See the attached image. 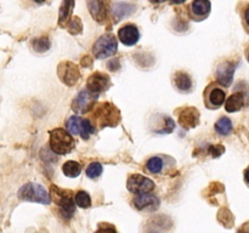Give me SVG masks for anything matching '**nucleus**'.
I'll use <instances>...</instances> for the list:
<instances>
[{
	"instance_id": "1",
	"label": "nucleus",
	"mask_w": 249,
	"mask_h": 233,
	"mask_svg": "<svg viewBox=\"0 0 249 233\" xmlns=\"http://www.w3.org/2000/svg\"><path fill=\"white\" fill-rule=\"evenodd\" d=\"M92 119L96 123V126L106 128V126H116L121 121V113L116 106L112 103L105 102L95 107V112L92 114Z\"/></svg>"
},
{
	"instance_id": "2",
	"label": "nucleus",
	"mask_w": 249,
	"mask_h": 233,
	"mask_svg": "<svg viewBox=\"0 0 249 233\" xmlns=\"http://www.w3.org/2000/svg\"><path fill=\"white\" fill-rule=\"evenodd\" d=\"M50 148L56 154H68L74 148V140L70 131L62 128L50 131Z\"/></svg>"
},
{
	"instance_id": "3",
	"label": "nucleus",
	"mask_w": 249,
	"mask_h": 233,
	"mask_svg": "<svg viewBox=\"0 0 249 233\" xmlns=\"http://www.w3.org/2000/svg\"><path fill=\"white\" fill-rule=\"evenodd\" d=\"M17 196L22 200L34 201V203L44 204V205H48L51 201V197L48 191L41 184L33 183V182L23 184L17 192Z\"/></svg>"
},
{
	"instance_id": "4",
	"label": "nucleus",
	"mask_w": 249,
	"mask_h": 233,
	"mask_svg": "<svg viewBox=\"0 0 249 233\" xmlns=\"http://www.w3.org/2000/svg\"><path fill=\"white\" fill-rule=\"evenodd\" d=\"M175 167V160L169 155H153L146 162L145 170L152 175L165 176L169 175Z\"/></svg>"
},
{
	"instance_id": "5",
	"label": "nucleus",
	"mask_w": 249,
	"mask_h": 233,
	"mask_svg": "<svg viewBox=\"0 0 249 233\" xmlns=\"http://www.w3.org/2000/svg\"><path fill=\"white\" fill-rule=\"evenodd\" d=\"M118 50V41L113 34H104L95 41L92 46V53L99 60H105L109 56L114 55Z\"/></svg>"
},
{
	"instance_id": "6",
	"label": "nucleus",
	"mask_w": 249,
	"mask_h": 233,
	"mask_svg": "<svg viewBox=\"0 0 249 233\" xmlns=\"http://www.w3.org/2000/svg\"><path fill=\"white\" fill-rule=\"evenodd\" d=\"M51 196L53 197V200L57 203L60 206V213L62 217L71 218L73 214L75 213V201L73 200L71 192L63 191V189L57 188V187L53 186L51 187Z\"/></svg>"
},
{
	"instance_id": "7",
	"label": "nucleus",
	"mask_w": 249,
	"mask_h": 233,
	"mask_svg": "<svg viewBox=\"0 0 249 233\" xmlns=\"http://www.w3.org/2000/svg\"><path fill=\"white\" fill-rule=\"evenodd\" d=\"M66 128L72 135H79L88 140L95 133V128L89 119H84L79 116H72L66 120Z\"/></svg>"
},
{
	"instance_id": "8",
	"label": "nucleus",
	"mask_w": 249,
	"mask_h": 233,
	"mask_svg": "<svg viewBox=\"0 0 249 233\" xmlns=\"http://www.w3.org/2000/svg\"><path fill=\"white\" fill-rule=\"evenodd\" d=\"M204 104L209 109H218L226 102V92L216 83H212L203 92Z\"/></svg>"
},
{
	"instance_id": "9",
	"label": "nucleus",
	"mask_w": 249,
	"mask_h": 233,
	"mask_svg": "<svg viewBox=\"0 0 249 233\" xmlns=\"http://www.w3.org/2000/svg\"><path fill=\"white\" fill-rule=\"evenodd\" d=\"M126 188L129 192L136 194V196L147 194L155 189V182L140 174L130 175L128 181H126Z\"/></svg>"
},
{
	"instance_id": "10",
	"label": "nucleus",
	"mask_w": 249,
	"mask_h": 233,
	"mask_svg": "<svg viewBox=\"0 0 249 233\" xmlns=\"http://www.w3.org/2000/svg\"><path fill=\"white\" fill-rule=\"evenodd\" d=\"M97 97H99V95L92 94L89 90H82L73 100L72 109L78 114L88 113L94 107H96L95 104L97 102Z\"/></svg>"
},
{
	"instance_id": "11",
	"label": "nucleus",
	"mask_w": 249,
	"mask_h": 233,
	"mask_svg": "<svg viewBox=\"0 0 249 233\" xmlns=\"http://www.w3.org/2000/svg\"><path fill=\"white\" fill-rule=\"evenodd\" d=\"M57 75L63 84L73 86L80 79V73L77 66L72 62H62L57 67Z\"/></svg>"
},
{
	"instance_id": "12",
	"label": "nucleus",
	"mask_w": 249,
	"mask_h": 233,
	"mask_svg": "<svg viewBox=\"0 0 249 233\" xmlns=\"http://www.w3.org/2000/svg\"><path fill=\"white\" fill-rule=\"evenodd\" d=\"M112 85L111 78L102 72H95L88 78L87 80V90H89L92 94H101V92L106 91L109 86Z\"/></svg>"
},
{
	"instance_id": "13",
	"label": "nucleus",
	"mask_w": 249,
	"mask_h": 233,
	"mask_svg": "<svg viewBox=\"0 0 249 233\" xmlns=\"http://www.w3.org/2000/svg\"><path fill=\"white\" fill-rule=\"evenodd\" d=\"M160 199L156 197L155 194H140V196H135L133 199V205L136 210L139 211H146V213H153L160 208Z\"/></svg>"
},
{
	"instance_id": "14",
	"label": "nucleus",
	"mask_w": 249,
	"mask_h": 233,
	"mask_svg": "<svg viewBox=\"0 0 249 233\" xmlns=\"http://www.w3.org/2000/svg\"><path fill=\"white\" fill-rule=\"evenodd\" d=\"M178 121L184 129L197 128L199 124V112L195 107H185L178 111Z\"/></svg>"
},
{
	"instance_id": "15",
	"label": "nucleus",
	"mask_w": 249,
	"mask_h": 233,
	"mask_svg": "<svg viewBox=\"0 0 249 233\" xmlns=\"http://www.w3.org/2000/svg\"><path fill=\"white\" fill-rule=\"evenodd\" d=\"M236 65L231 61H224L216 68V79L221 86L229 87L232 84L233 74H235Z\"/></svg>"
},
{
	"instance_id": "16",
	"label": "nucleus",
	"mask_w": 249,
	"mask_h": 233,
	"mask_svg": "<svg viewBox=\"0 0 249 233\" xmlns=\"http://www.w3.org/2000/svg\"><path fill=\"white\" fill-rule=\"evenodd\" d=\"M150 123V128L152 133H158V135H165V133H173L175 129V121L170 118L169 116L164 114H158L156 118H153Z\"/></svg>"
},
{
	"instance_id": "17",
	"label": "nucleus",
	"mask_w": 249,
	"mask_h": 233,
	"mask_svg": "<svg viewBox=\"0 0 249 233\" xmlns=\"http://www.w3.org/2000/svg\"><path fill=\"white\" fill-rule=\"evenodd\" d=\"M118 39L126 46H133L140 39V32L138 27L133 23H129L119 28L118 31Z\"/></svg>"
},
{
	"instance_id": "18",
	"label": "nucleus",
	"mask_w": 249,
	"mask_h": 233,
	"mask_svg": "<svg viewBox=\"0 0 249 233\" xmlns=\"http://www.w3.org/2000/svg\"><path fill=\"white\" fill-rule=\"evenodd\" d=\"M173 85L175 89L182 94H190L194 90V82L192 78L190 77L189 73L178 70L173 74Z\"/></svg>"
},
{
	"instance_id": "19",
	"label": "nucleus",
	"mask_w": 249,
	"mask_h": 233,
	"mask_svg": "<svg viewBox=\"0 0 249 233\" xmlns=\"http://www.w3.org/2000/svg\"><path fill=\"white\" fill-rule=\"evenodd\" d=\"M212 4L208 0H197L190 5V14L194 21H203L211 14Z\"/></svg>"
},
{
	"instance_id": "20",
	"label": "nucleus",
	"mask_w": 249,
	"mask_h": 233,
	"mask_svg": "<svg viewBox=\"0 0 249 233\" xmlns=\"http://www.w3.org/2000/svg\"><path fill=\"white\" fill-rule=\"evenodd\" d=\"M246 104V92L236 91L226 99L225 109L229 113H235L238 112Z\"/></svg>"
},
{
	"instance_id": "21",
	"label": "nucleus",
	"mask_w": 249,
	"mask_h": 233,
	"mask_svg": "<svg viewBox=\"0 0 249 233\" xmlns=\"http://www.w3.org/2000/svg\"><path fill=\"white\" fill-rule=\"evenodd\" d=\"M134 5L126 4V2H113L112 4V14H113L116 22L121 21L123 17L129 16L134 11Z\"/></svg>"
},
{
	"instance_id": "22",
	"label": "nucleus",
	"mask_w": 249,
	"mask_h": 233,
	"mask_svg": "<svg viewBox=\"0 0 249 233\" xmlns=\"http://www.w3.org/2000/svg\"><path fill=\"white\" fill-rule=\"evenodd\" d=\"M105 2L102 1H89L88 2V6H89L90 12H91L92 17L95 18V21H99L100 23L106 19L107 17V10L105 7Z\"/></svg>"
},
{
	"instance_id": "23",
	"label": "nucleus",
	"mask_w": 249,
	"mask_h": 233,
	"mask_svg": "<svg viewBox=\"0 0 249 233\" xmlns=\"http://www.w3.org/2000/svg\"><path fill=\"white\" fill-rule=\"evenodd\" d=\"M73 6H74L73 1H63L61 4L60 11H58V23H60V26H65V23L71 22L70 16L72 14Z\"/></svg>"
},
{
	"instance_id": "24",
	"label": "nucleus",
	"mask_w": 249,
	"mask_h": 233,
	"mask_svg": "<svg viewBox=\"0 0 249 233\" xmlns=\"http://www.w3.org/2000/svg\"><path fill=\"white\" fill-rule=\"evenodd\" d=\"M62 171L67 177H77L82 172V165L74 160H68L63 164Z\"/></svg>"
},
{
	"instance_id": "25",
	"label": "nucleus",
	"mask_w": 249,
	"mask_h": 233,
	"mask_svg": "<svg viewBox=\"0 0 249 233\" xmlns=\"http://www.w3.org/2000/svg\"><path fill=\"white\" fill-rule=\"evenodd\" d=\"M215 131L221 136H228L232 131V121L228 116H221L215 123Z\"/></svg>"
},
{
	"instance_id": "26",
	"label": "nucleus",
	"mask_w": 249,
	"mask_h": 233,
	"mask_svg": "<svg viewBox=\"0 0 249 233\" xmlns=\"http://www.w3.org/2000/svg\"><path fill=\"white\" fill-rule=\"evenodd\" d=\"M50 39L46 38V36H40V38H36L32 41V48L36 52L44 53L50 49Z\"/></svg>"
},
{
	"instance_id": "27",
	"label": "nucleus",
	"mask_w": 249,
	"mask_h": 233,
	"mask_svg": "<svg viewBox=\"0 0 249 233\" xmlns=\"http://www.w3.org/2000/svg\"><path fill=\"white\" fill-rule=\"evenodd\" d=\"M74 201L82 209H88L91 205V198H90V196L85 191L77 192L74 197Z\"/></svg>"
},
{
	"instance_id": "28",
	"label": "nucleus",
	"mask_w": 249,
	"mask_h": 233,
	"mask_svg": "<svg viewBox=\"0 0 249 233\" xmlns=\"http://www.w3.org/2000/svg\"><path fill=\"white\" fill-rule=\"evenodd\" d=\"M102 165L100 164V163L97 162H92L90 163L89 165H88L87 167V176L89 177V179H97V177H100V175L102 174Z\"/></svg>"
},
{
	"instance_id": "29",
	"label": "nucleus",
	"mask_w": 249,
	"mask_h": 233,
	"mask_svg": "<svg viewBox=\"0 0 249 233\" xmlns=\"http://www.w3.org/2000/svg\"><path fill=\"white\" fill-rule=\"evenodd\" d=\"M68 32L72 34H80L82 33V29H83V24L82 21H80L79 17H73L71 19V22L68 23Z\"/></svg>"
},
{
	"instance_id": "30",
	"label": "nucleus",
	"mask_w": 249,
	"mask_h": 233,
	"mask_svg": "<svg viewBox=\"0 0 249 233\" xmlns=\"http://www.w3.org/2000/svg\"><path fill=\"white\" fill-rule=\"evenodd\" d=\"M224 152H225V148H224V146L221 145H215L209 147V154H211L213 158L220 157Z\"/></svg>"
},
{
	"instance_id": "31",
	"label": "nucleus",
	"mask_w": 249,
	"mask_h": 233,
	"mask_svg": "<svg viewBox=\"0 0 249 233\" xmlns=\"http://www.w3.org/2000/svg\"><path fill=\"white\" fill-rule=\"evenodd\" d=\"M95 233H117V230L114 226L108 225V223H101Z\"/></svg>"
},
{
	"instance_id": "32",
	"label": "nucleus",
	"mask_w": 249,
	"mask_h": 233,
	"mask_svg": "<svg viewBox=\"0 0 249 233\" xmlns=\"http://www.w3.org/2000/svg\"><path fill=\"white\" fill-rule=\"evenodd\" d=\"M243 21H245L246 27L249 29V5L245 9V14H243Z\"/></svg>"
},
{
	"instance_id": "33",
	"label": "nucleus",
	"mask_w": 249,
	"mask_h": 233,
	"mask_svg": "<svg viewBox=\"0 0 249 233\" xmlns=\"http://www.w3.org/2000/svg\"><path fill=\"white\" fill-rule=\"evenodd\" d=\"M238 233H249V222L245 226V227L241 228V230L238 231Z\"/></svg>"
},
{
	"instance_id": "34",
	"label": "nucleus",
	"mask_w": 249,
	"mask_h": 233,
	"mask_svg": "<svg viewBox=\"0 0 249 233\" xmlns=\"http://www.w3.org/2000/svg\"><path fill=\"white\" fill-rule=\"evenodd\" d=\"M245 181H246V183L249 186V167L248 169H246V171H245Z\"/></svg>"
},
{
	"instance_id": "35",
	"label": "nucleus",
	"mask_w": 249,
	"mask_h": 233,
	"mask_svg": "<svg viewBox=\"0 0 249 233\" xmlns=\"http://www.w3.org/2000/svg\"><path fill=\"white\" fill-rule=\"evenodd\" d=\"M247 58H248V62H249V50L247 51Z\"/></svg>"
}]
</instances>
